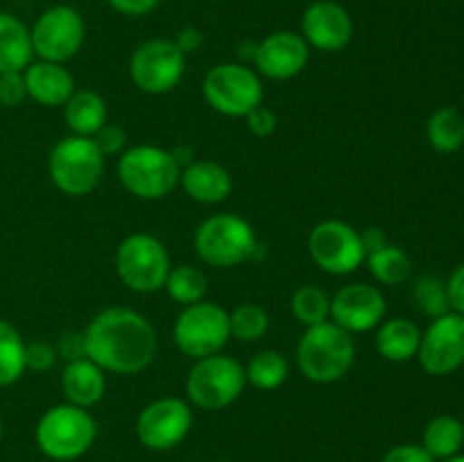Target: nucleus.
<instances>
[{"mask_svg":"<svg viewBox=\"0 0 464 462\" xmlns=\"http://www.w3.org/2000/svg\"><path fill=\"white\" fill-rule=\"evenodd\" d=\"M86 358L113 374H139L154 361L157 333L148 317L131 308L100 311L84 329Z\"/></svg>","mask_w":464,"mask_h":462,"instance_id":"obj_1","label":"nucleus"},{"mask_svg":"<svg viewBox=\"0 0 464 462\" xmlns=\"http://www.w3.org/2000/svg\"><path fill=\"white\" fill-rule=\"evenodd\" d=\"M353 358H356V342L352 333L329 320L306 326V333L297 344V365L313 383L340 380L352 370Z\"/></svg>","mask_w":464,"mask_h":462,"instance_id":"obj_2","label":"nucleus"},{"mask_svg":"<svg viewBox=\"0 0 464 462\" xmlns=\"http://www.w3.org/2000/svg\"><path fill=\"white\" fill-rule=\"evenodd\" d=\"M34 435L44 456L71 462L93 447L98 424L86 408L62 403L41 415Z\"/></svg>","mask_w":464,"mask_h":462,"instance_id":"obj_3","label":"nucleus"},{"mask_svg":"<svg viewBox=\"0 0 464 462\" xmlns=\"http://www.w3.org/2000/svg\"><path fill=\"white\" fill-rule=\"evenodd\" d=\"M181 166L175 154L157 145H136L118 159V179L140 199H161L177 188Z\"/></svg>","mask_w":464,"mask_h":462,"instance_id":"obj_4","label":"nucleus"},{"mask_svg":"<svg viewBox=\"0 0 464 462\" xmlns=\"http://www.w3.org/2000/svg\"><path fill=\"white\" fill-rule=\"evenodd\" d=\"M258 249L256 234L245 217L218 213L195 231V252L213 267H236L249 261Z\"/></svg>","mask_w":464,"mask_h":462,"instance_id":"obj_5","label":"nucleus"},{"mask_svg":"<svg viewBox=\"0 0 464 462\" xmlns=\"http://www.w3.org/2000/svg\"><path fill=\"white\" fill-rule=\"evenodd\" d=\"M48 170L54 186L71 197L89 195L104 175V154L93 139L66 136L53 148Z\"/></svg>","mask_w":464,"mask_h":462,"instance_id":"obj_6","label":"nucleus"},{"mask_svg":"<svg viewBox=\"0 0 464 462\" xmlns=\"http://www.w3.org/2000/svg\"><path fill=\"white\" fill-rule=\"evenodd\" d=\"M247 385L245 367L231 356L213 353L199 358L186 379V394L202 410H222L243 394Z\"/></svg>","mask_w":464,"mask_h":462,"instance_id":"obj_7","label":"nucleus"},{"mask_svg":"<svg viewBox=\"0 0 464 462\" xmlns=\"http://www.w3.org/2000/svg\"><path fill=\"white\" fill-rule=\"evenodd\" d=\"M116 272L122 284L134 293H157L166 285L170 256L161 240L154 236L131 234L118 247Z\"/></svg>","mask_w":464,"mask_h":462,"instance_id":"obj_8","label":"nucleus"},{"mask_svg":"<svg viewBox=\"0 0 464 462\" xmlns=\"http://www.w3.org/2000/svg\"><path fill=\"white\" fill-rule=\"evenodd\" d=\"M172 338L188 358H207L220 353L229 342V313L213 302H198L179 313Z\"/></svg>","mask_w":464,"mask_h":462,"instance_id":"obj_9","label":"nucleus"},{"mask_svg":"<svg viewBox=\"0 0 464 462\" xmlns=\"http://www.w3.org/2000/svg\"><path fill=\"white\" fill-rule=\"evenodd\" d=\"M204 100L222 116L245 118L263 104V84L245 63H218L202 82Z\"/></svg>","mask_w":464,"mask_h":462,"instance_id":"obj_10","label":"nucleus"},{"mask_svg":"<svg viewBox=\"0 0 464 462\" xmlns=\"http://www.w3.org/2000/svg\"><path fill=\"white\" fill-rule=\"evenodd\" d=\"M32 50L44 62L66 63L82 50L86 25L82 14L71 5H53L34 21L30 30Z\"/></svg>","mask_w":464,"mask_h":462,"instance_id":"obj_11","label":"nucleus"},{"mask_svg":"<svg viewBox=\"0 0 464 462\" xmlns=\"http://www.w3.org/2000/svg\"><path fill=\"white\" fill-rule=\"evenodd\" d=\"M186 72V54L172 39H148L130 59L131 82L152 95L168 93Z\"/></svg>","mask_w":464,"mask_h":462,"instance_id":"obj_12","label":"nucleus"},{"mask_svg":"<svg viewBox=\"0 0 464 462\" xmlns=\"http://www.w3.org/2000/svg\"><path fill=\"white\" fill-rule=\"evenodd\" d=\"M308 252L317 267L338 276L356 272L367 258L361 234L340 220H324L313 226L308 236Z\"/></svg>","mask_w":464,"mask_h":462,"instance_id":"obj_13","label":"nucleus"},{"mask_svg":"<svg viewBox=\"0 0 464 462\" xmlns=\"http://www.w3.org/2000/svg\"><path fill=\"white\" fill-rule=\"evenodd\" d=\"M193 426V410L177 397H163L143 408L136 419L140 444L152 451H170L186 439Z\"/></svg>","mask_w":464,"mask_h":462,"instance_id":"obj_14","label":"nucleus"},{"mask_svg":"<svg viewBox=\"0 0 464 462\" xmlns=\"http://www.w3.org/2000/svg\"><path fill=\"white\" fill-rule=\"evenodd\" d=\"M417 358L430 376H447L460 370L464 365V315L451 311L435 317L421 333Z\"/></svg>","mask_w":464,"mask_h":462,"instance_id":"obj_15","label":"nucleus"},{"mask_svg":"<svg viewBox=\"0 0 464 462\" xmlns=\"http://www.w3.org/2000/svg\"><path fill=\"white\" fill-rule=\"evenodd\" d=\"M331 320L349 333L376 329L385 317V297L367 284H349L331 299Z\"/></svg>","mask_w":464,"mask_h":462,"instance_id":"obj_16","label":"nucleus"},{"mask_svg":"<svg viewBox=\"0 0 464 462\" xmlns=\"http://www.w3.org/2000/svg\"><path fill=\"white\" fill-rule=\"evenodd\" d=\"M302 36L308 48L322 53H340L353 36V21L335 0H315L302 16Z\"/></svg>","mask_w":464,"mask_h":462,"instance_id":"obj_17","label":"nucleus"},{"mask_svg":"<svg viewBox=\"0 0 464 462\" xmlns=\"http://www.w3.org/2000/svg\"><path fill=\"white\" fill-rule=\"evenodd\" d=\"M308 57H311V48L302 34L279 30L256 43L254 63L258 72L270 80H290L306 68Z\"/></svg>","mask_w":464,"mask_h":462,"instance_id":"obj_18","label":"nucleus"},{"mask_svg":"<svg viewBox=\"0 0 464 462\" xmlns=\"http://www.w3.org/2000/svg\"><path fill=\"white\" fill-rule=\"evenodd\" d=\"M25 77V89L34 102L44 107H63L72 93H75V80L63 68V63L53 62H32L23 71Z\"/></svg>","mask_w":464,"mask_h":462,"instance_id":"obj_19","label":"nucleus"},{"mask_svg":"<svg viewBox=\"0 0 464 462\" xmlns=\"http://www.w3.org/2000/svg\"><path fill=\"white\" fill-rule=\"evenodd\" d=\"M62 392L68 403L89 410L91 406L100 403L107 392V379L104 370L95 365L91 358L66 362L62 371Z\"/></svg>","mask_w":464,"mask_h":462,"instance_id":"obj_20","label":"nucleus"},{"mask_svg":"<svg viewBox=\"0 0 464 462\" xmlns=\"http://www.w3.org/2000/svg\"><path fill=\"white\" fill-rule=\"evenodd\" d=\"M179 184L195 202L220 204L231 195L229 170L216 161H193L181 170Z\"/></svg>","mask_w":464,"mask_h":462,"instance_id":"obj_21","label":"nucleus"},{"mask_svg":"<svg viewBox=\"0 0 464 462\" xmlns=\"http://www.w3.org/2000/svg\"><path fill=\"white\" fill-rule=\"evenodd\" d=\"M30 27L9 12H0V75L21 72L32 63Z\"/></svg>","mask_w":464,"mask_h":462,"instance_id":"obj_22","label":"nucleus"},{"mask_svg":"<svg viewBox=\"0 0 464 462\" xmlns=\"http://www.w3.org/2000/svg\"><path fill=\"white\" fill-rule=\"evenodd\" d=\"M63 118L75 136L93 139L107 125V102L100 93L89 89L75 91L63 104Z\"/></svg>","mask_w":464,"mask_h":462,"instance_id":"obj_23","label":"nucleus"},{"mask_svg":"<svg viewBox=\"0 0 464 462\" xmlns=\"http://www.w3.org/2000/svg\"><path fill=\"white\" fill-rule=\"evenodd\" d=\"M421 342V331L415 322L406 317H394L383 322L376 333V349L385 361L406 362L417 356Z\"/></svg>","mask_w":464,"mask_h":462,"instance_id":"obj_24","label":"nucleus"},{"mask_svg":"<svg viewBox=\"0 0 464 462\" xmlns=\"http://www.w3.org/2000/svg\"><path fill=\"white\" fill-rule=\"evenodd\" d=\"M464 444V426L460 419L451 415H440L429 421L424 428L421 447L433 460H447L456 456Z\"/></svg>","mask_w":464,"mask_h":462,"instance_id":"obj_25","label":"nucleus"},{"mask_svg":"<svg viewBox=\"0 0 464 462\" xmlns=\"http://www.w3.org/2000/svg\"><path fill=\"white\" fill-rule=\"evenodd\" d=\"M426 136L433 149L442 154L458 152L464 145V116L458 109L442 107L429 118Z\"/></svg>","mask_w":464,"mask_h":462,"instance_id":"obj_26","label":"nucleus"},{"mask_svg":"<svg viewBox=\"0 0 464 462\" xmlns=\"http://www.w3.org/2000/svg\"><path fill=\"white\" fill-rule=\"evenodd\" d=\"M25 371V342L14 324L0 320V388L16 383Z\"/></svg>","mask_w":464,"mask_h":462,"instance_id":"obj_27","label":"nucleus"},{"mask_svg":"<svg viewBox=\"0 0 464 462\" xmlns=\"http://www.w3.org/2000/svg\"><path fill=\"white\" fill-rule=\"evenodd\" d=\"M367 267H370L372 276L381 284L397 285L411 276V258L403 252L401 247H394V245H385L379 252L367 254Z\"/></svg>","mask_w":464,"mask_h":462,"instance_id":"obj_28","label":"nucleus"},{"mask_svg":"<svg viewBox=\"0 0 464 462\" xmlns=\"http://www.w3.org/2000/svg\"><path fill=\"white\" fill-rule=\"evenodd\" d=\"M249 383L258 390H276L288 379V361L279 351H261L249 361L245 370Z\"/></svg>","mask_w":464,"mask_h":462,"instance_id":"obj_29","label":"nucleus"},{"mask_svg":"<svg viewBox=\"0 0 464 462\" xmlns=\"http://www.w3.org/2000/svg\"><path fill=\"white\" fill-rule=\"evenodd\" d=\"M163 288L168 290L172 299L177 303H198L202 302L204 294H207V276H204L202 270L193 265H179L170 272H168V279Z\"/></svg>","mask_w":464,"mask_h":462,"instance_id":"obj_30","label":"nucleus"},{"mask_svg":"<svg viewBox=\"0 0 464 462\" xmlns=\"http://www.w3.org/2000/svg\"><path fill=\"white\" fill-rule=\"evenodd\" d=\"M229 329L240 342H256L270 329V315L258 303H240L229 313Z\"/></svg>","mask_w":464,"mask_h":462,"instance_id":"obj_31","label":"nucleus"},{"mask_svg":"<svg viewBox=\"0 0 464 462\" xmlns=\"http://www.w3.org/2000/svg\"><path fill=\"white\" fill-rule=\"evenodd\" d=\"M293 315L304 326H315L329 320L331 299L317 285H302L293 297Z\"/></svg>","mask_w":464,"mask_h":462,"instance_id":"obj_32","label":"nucleus"},{"mask_svg":"<svg viewBox=\"0 0 464 462\" xmlns=\"http://www.w3.org/2000/svg\"><path fill=\"white\" fill-rule=\"evenodd\" d=\"M412 297H415L420 311L424 313V315L433 317V320L435 317L451 313L447 284H444L440 276H420V279L415 281V288H412Z\"/></svg>","mask_w":464,"mask_h":462,"instance_id":"obj_33","label":"nucleus"},{"mask_svg":"<svg viewBox=\"0 0 464 462\" xmlns=\"http://www.w3.org/2000/svg\"><path fill=\"white\" fill-rule=\"evenodd\" d=\"M57 362V349L45 340H34L25 344V370L45 371Z\"/></svg>","mask_w":464,"mask_h":462,"instance_id":"obj_34","label":"nucleus"},{"mask_svg":"<svg viewBox=\"0 0 464 462\" xmlns=\"http://www.w3.org/2000/svg\"><path fill=\"white\" fill-rule=\"evenodd\" d=\"M27 98L25 77L21 72H3L0 75V104L5 107H18Z\"/></svg>","mask_w":464,"mask_h":462,"instance_id":"obj_35","label":"nucleus"},{"mask_svg":"<svg viewBox=\"0 0 464 462\" xmlns=\"http://www.w3.org/2000/svg\"><path fill=\"white\" fill-rule=\"evenodd\" d=\"M93 140L104 157H111V154H118L122 148H125L127 134L125 130L118 125H104L102 130L93 136Z\"/></svg>","mask_w":464,"mask_h":462,"instance_id":"obj_36","label":"nucleus"},{"mask_svg":"<svg viewBox=\"0 0 464 462\" xmlns=\"http://www.w3.org/2000/svg\"><path fill=\"white\" fill-rule=\"evenodd\" d=\"M245 118H247L249 131H252L254 136H261V139H266V136H270L272 131L276 130L275 111L267 107H263V104H258L256 109H252V111H249Z\"/></svg>","mask_w":464,"mask_h":462,"instance_id":"obj_37","label":"nucleus"},{"mask_svg":"<svg viewBox=\"0 0 464 462\" xmlns=\"http://www.w3.org/2000/svg\"><path fill=\"white\" fill-rule=\"evenodd\" d=\"M381 462H435V460L424 451V447H417V444H401V447L390 448Z\"/></svg>","mask_w":464,"mask_h":462,"instance_id":"obj_38","label":"nucleus"},{"mask_svg":"<svg viewBox=\"0 0 464 462\" xmlns=\"http://www.w3.org/2000/svg\"><path fill=\"white\" fill-rule=\"evenodd\" d=\"M57 356L66 358V362L80 361L86 358V347H84V333H66L62 335L57 347Z\"/></svg>","mask_w":464,"mask_h":462,"instance_id":"obj_39","label":"nucleus"},{"mask_svg":"<svg viewBox=\"0 0 464 462\" xmlns=\"http://www.w3.org/2000/svg\"><path fill=\"white\" fill-rule=\"evenodd\" d=\"M109 7L116 9L118 14H122V16H145V14H150L152 9L159 7V3L161 0H107Z\"/></svg>","mask_w":464,"mask_h":462,"instance_id":"obj_40","label":"nucleus"},{"mask_svg":"<svg viewBox=\"0 0 464 462\" xmlns=\"http://www.w3.org/2000/svg\"><path fill=\"white\" fill-rule=\"evenodd\" d=\"M447 293H449V303H451L453 313H460L464 315V263L453 270V274L447 281Z\"/></svg>","mask_w":464,"mask_h":462,"instance_id":"obj_41","label":"nucleus"},{"mask_svg":"<svg viewBox=\"0 0 464 462\" xmlns=\"http://www.w3.org/2000/svg\"><path fill=\"white\" fill-rule=\"evenodd\" d=\"M175 43L179 45L184 54L193 53V50H198L199 45H202V32H199L198 27H184V30L179 32V36H177Z\"/></svg>","mask_w":464,"mask_h":462,"instance_id":"obj_42","label":"nucleus"},{"mask_svg":"<svg viewBox=\"0 0 464 462\" xmlns=\"http://www.w3.org/2000/svg\"><path fill=\"white\" fill-rule=\"evenodd\" d=\"M361 240H362V247H365V254L379 252L381 247L388 245V238H385L383 229H376V226H370V229L361 231Z\"/></svg>","mask_w":464,"mask_h":462,"instance_id":"obj_43","label":"nucleus"},{"mask_svg":"<svg viewBox=\"0 0 464 462\" xmlns=\"http://www.w3.org/2000/svg\"><path fill=\"white\" fill-rule=\"evenodd\" d=\"M442 462H464V456H460V453H456V456L447 457V460H442Z\"/></svg>","mask_w":464,"mask_h":462,"instance_id":"obj_44","label":"nucleus"},{"mask_svg":"<svg viewBox=\"0 0 464 462\" xmlns=\"http://www.w3.org/2000/svg\"><path fill=\"white\" fill-rule=\"evenodd\" d=\"M0 439H3V419H0Z\"/></svg>","mask_w":464,"mask_h":462,"instance_id":"obj_45","label":"nucleus"},{"mask_svg":"<svg viewBox=\"0 0 464 462\" xmlns=\"http://www.w3.org/2000/svg\"><path fill=\"white\" fill-rule=\"evenodd\" d=\"M53 462H63V460H53Z\"/></svg>","mask_w":464,"mask_h":462,"instance_id":"obj_46","label":"nucleus"},{"mask_svg":"<svg viewBox=\"0 0 464 462\" xmlns=\"http://www.w3.org/2000/svg\"><path fill=\"white\" fill-rule=\"evenodd\" d=\"M213 3H220V0H213Z\"/></svg>","mask_w":464,"mask_h":462,"instance_id":"obj_47","label":"nucleus"}]
</instances>
